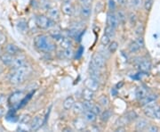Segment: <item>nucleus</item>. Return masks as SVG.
I'll list each match as a JSON object with an SVG mask.
<instances>
[{
  "mask_svg": "<svg viewBox=\"0 0 160 132\" xmlns=\"http://www.w3.org/2000/svg\"><path fill=\"white\" fill-rule=\"evenodd\" d=\"M30 71H31L30 67L26 63L19 68L12 69L8 76L10 83L12 85H19L22 83L23 81L26 80V78L29 76Z\"/></svg>",
  "mask_w": 160,
  "mask_h": 132,
  "instance_id": "1",
  "label": "nucleus"
},
{
  "mask_svg": "<svg viewBox=\"0 0 160 132\" xmlns=\"http://www.w3.org/2000/svg\"><path fill=\"white\" fill-rule=\"evenodd\" d=\"M34 46L38 51L43 53H51L56 48V45L46 35L37 36L34 39Z\"/></svg>",
  "mask_w": 160,
  "mask_h": 132,
  "instance_id": "2",
  "label": "nucleus"
},
{
  "mask_svg": "<svg viewBox=\"0 0 160 132\" xmlns=\"http://www.w3.org/2000/svg\"><path fill=\"white\" fill-rule=\"evenodd\" d=\"M145 108L143 110L144 114L147 117L151 118V119H160V105L154 102V103L148 104L146 106H144Z\"/></svg>",
  "mask_w": 160,
  "mask_h": 132,
  "instance_id": "3",
  "label": "nucleus"
},
{
  "mask_svg": "<svg viewBox=\"0 0 160 132\" xmlns=\"http://www.w3.org/2000/svg\"><path fill=\"white\" fill-rule=\"evenodd\" d=\"M54 21L51 20L50 18L44 14H40L36 17V25L41 29H50L53 26Z\"/></svg>",
  "mask_w": 160,
  "mask_h": 132,
  "instance_id": "4",
  "label": "nucleus"
},
{
  "mask_svg": "<svg viewBox=\"0 0 160 132\" xmlns=\"http://www.w3.org/2000/svg\"><path fill=\"white\" fill-rule=\"evenodd\" d=\"M91 63H92L94 66H96L97 68L102 70V69H103L104 67H105L106 59H105V57L103 56L101 53L97 52V53H95V54L92 55Z\"/></svg>",
  "mask_w": 160,
  "mask_h": 132,
  "instance_id": "5",
  "label": "nucleus"
},
{
  "mask_svg": "<svg viewBox=\"0 0 160 132\" xmlns=\"http://www.w3.org/2000/svg\"><path fill=\"white\" fill-rule=\"evenodd\" d=\"M23 98H24V93L22 91H15L9 97L8 102L11 105L13 106V105L18 104V103H21V102L23 100Z\"/></svg>",
  "mask_w": 160,
  "mask_h": 132,
  "instance_id": "6",
  "label": "nucleus"
},
{
  "mask_svg": "<svg viewBox=\"0 0 160 132\" xmlns=\"http://www.w3.org/2000/svg\"><path fill=\"white\" fill-rule=\"evenodd\" d=\"M144 46V40L142 37L139 36L137 39L134 41H132L130 46H129V51L131 53H135V52L139 51L141 48H142Z\"/></svg>",
  "mask_w": 160,
  "mask_h": 132,
  "instance_id": "7",
  "label": "nucleus"
},
{
  "mask_svg": "<svg viewBox=\"0 0 160 132\" xmlns=\"http://www.w3.org/2000/svg\"><path fill=\"white\" fill-rule=\"evenodd\" d=\"M85 86H86V88L90 89L92 91L96 92L98 91L99 87H100V85H99V81H97L96 80L92 79V78H87L86 81H85Z\"/></svg>",
  "mask_w": 160,
  "mask_h": 132,
  "instance_id": "8",
  "label": "nucleus"
},
{
  "mask_svg": "<svg viewBox=\"0 0 160 132\" xmlns=\"http://www.w3.org/2000/svg\"><path fill=\"white\" fill-rule=\"evenodd\" d=\"M62 12L65 15H68V16H71L73 15V13H75V7L73 6L72 3L70 2H64L62 5Z\"/></svg>",
  "mask_w": 160,
  "mask_h": 132,
  "instance_id": "9",
  "label": "nucleus"
},
{
  "mask_svg": "<svg viewBox=\"0 0 160 132\" xmlns=\"http://www.w3.org/2000/svg\"><path fill=\"white\" fill-rule=\"evenodd\" d=\"M25 63H26V57L23 55H17V56L13 57V60L10 64V67L12 70L16 69V68H19V67L24 65Z\"/></svg>",
  "mask_w": 160,
  "mask_h": 132,
  "instance_id": "10",
  "label": "nucleus"
},
{
  "mask_svg": "<svg viewBox=\"0 0 160 132\" xmlns=\"http://www.w3.org/2000/svg\"><path fill=\"white\" fill-rule=\"evenodd\" d=\"M107 24L113 27L115 29H117L119 25V21L118 19L117 14L114 13H109L107 14Z\"/></svg>",
  "mask_w": 160,
  "mask_h": 132,
  "instance_id": "11",
  "label": "nucleus"
},
{
  "mask_svg": "<svg viewBox=\"0 0 160 132\" xmlns=\"http://www.w3.org/2000/svg\"><path fill=\"white\" fill-rule=\"evenodd\" d=\"M158 98V97L156 94H148L145 98H143L142 99L140 100V104L142 106H146L148 104H150V103H154V102H157Z\"/></svg>",
  "mask_w": 160,
  "mask_h": 132,
  "instance_id": "12",
  "label": "nucleus"
},
{
  "mask_svg": "<svg viewBox=\"0 0 160 132\" xmlns=\"http://www.w3.org/2000/svg\"><path fill=\"white\" fill-rule=\"evenodd\" d=\"M88 71H89V74H90V77H91V78L96 80L97 81H100L101 75H102V73H101V69H99L96 66H94L92 63H90Z\"/></svg>",
  "mask_w": 160,
  "mask_h": 132,
  "instance_id": "13",
  "label": "nucleus"
},
{
  "mask_svg": "<svg viewBox=\"0 0 160 132\" xmlns=\"http://www.w3.org/2000/svg\"><path fill=\"white\" fill-rule=\"evenodd\" d=\"M42 124H43V119H42V117L36 116L29 122V129H30V130L36 131V130H38L39 129L40 127L42 126Z\"/></svg>",
  "mask_w": 160,
  "mask_h": 132,
  "instance_id": "14",
  "label": "nucleus"
},
{
  "mask_svg": "<svg viewBox=\"0 0 160 132\" xmlns=\"http://www.w3.org/2000/svg\"><path fill=\"white\" fill-rule=\"evenodd\" d=\"M73 125H74L75 129L77 130H79V131H82V130L86 129V127H87L86 121L84 118H77V119H75L74 121H73Z\"/></svg>",
  "mask_w": 160,
  "mask_h": 132,
  "instance_id": "15",
  "label": "nucleus"
},
{
  "mask_svg": "<svg viewBox=\"0 0 160 132\" xmlns=\"http://www.w3.org/2000/svg\"><path fill=\"white\" fill-rule=\"evenodd\" d=\"M5 50H6V53L7 54H9V55H11L12 56H14V55H18L19 53H20V48L18 47L15 44H7L5 47Z\"/></svg>",
  "mask_w": 160,
  "mask_h": 132,
  "instance_id": "16",
  "label": "nucleus"
},
{
  "mask_svg": "<svg viewBox=\"0 0 160 132\" xmlns=\"http://www.w3.org/2000/svg\"><path fill=\"white\" fill-rule=\"evenodd\" d=\"M47 16L52 21H58L60 19V10L56 7H51L47 10Z\"/></svg>",
  "mask_w": 160,
  "mask_h": 132,
  "instance_id": "17",
  "label": "nucleus"
},
{
  "mask_svg": "<svg viewBox=\"0 0 160 132\" xmlns=\"http://www.w3.org/2000/svg\"><path fill=\"white\" fill-rule=\"evenodd\" d=\"M59 55V57L61 59H70V58L73 57V50L70 48H66V49H63L62 51H60L58 53Z\"/></svg>",
  "mask_w": 160,
  "mask_h": 132,
  "instance_id": "18",
  "label": "nucleus"
},
{
  "mask_svg": "<svg viewBox=\"0 0 160 132\" xmlns=\"http://www.w3.org/2000/svg\"><path fill=\"white\" fill-rule=\"evenodd\" d=\"M80 14L84 19H88L92 14L91 6H80Z\"/></svg>",
  "mask_w": 160,
  "mask_h": 132,
  "instance_id": "19",
  "label": "nucleus"
},
{
  "mask_svg": "<svg viewBox=\"0 0 160 132\" xmlns=\"http://www.w3.org/2000/svg\"><path fill=\"white\" fill-rule=\"evenodd\" d=\"M58 43L62 49H66V48H70L72 46V42L70 40V39L69 38H65V37H62L60 40H58Z\"/></svg>",
  "mask_w": 160,
  "mask_h": 132,
  "instance_id": "20",
  "label": "nucleus"
},
{
  "mask_svg": "<svg viewBox=\"0 0 160 132\" xmlns=\"http://www.w3.org/2000/svg\"><path fill=\"white\" fill-rule=\"evenodd\" d=\"M84 119L86 120L87 122H94L97 119V115L94 113H92L91 110L88 111H84Z\"/></svg>",
  "mask_w": 160,
  "mask_h": 132,
  "instance_id": "21",
  "label": "nucleus"
},
{
  "mask_svg": "<svg viewBox=\"0 0 160 132\" xmlns=\"http://www.w3.org/2000/svg\"><path fill=\"white\" fill-rule=\"evenodd\" d=\"M138 68L143 72H148L151 69V63L148 60H143L138 64Z\"/></svg>",
  "mask_w": 160,
  "mask_h": 132,
  "instance_id": "22",
  "label": "nucleus"
},
{
  "mask_svg": "<svg viewBox=\"0 0 160 132\" xmlns=\"http://www.w3.org/2000/svg\"><path fill=\"white\" fill-rule=\"evenodd\" d=\"M75 102H76V101H75V99L73 97H68V98L63 101V108L65 110H67V111L72 109Z\"/></svg>",
  "mask_w": 160,
  "mask_h": 132,
  "instance_id": "23",
  "label": "nucleus"
},
{
  "mask_svg": "<svg viewBox=\"0 0 160 132\" xmlns=\"http://www.w3.org/2000/svg\"><path fill=\"white\" fill-rule=\"evenodd\" d=\"M13 57H14V56H12L11 55L7 54V53H5V54H3V55L0 56V60H1V62L4 63L5 65L10 66V64H11L12 62V60H13Z\"/></svg>",
  "mask_w": 160,
  "mask_h": 132,
  "instance_id": "24",
  "label": "nucleus"
},
{
  "mask_svg": "<svg viewBox=\"0 0 160 132\" xmlns=\"http://www.w3.org/2000/svg\"><path fill=\"white\" fill-rule=\"evenodd\" d=\"M148 94H149L148 90H147L145 87H139L137 89H136V91H135L136 98L139 99V100H141V99H142L143 98H145Z\"/></svg>",
  "mask_w": 160,
  "mask_h": 132,
  "instance_id": "25",
  "label": "nucleus"
},
{
  "mask_svg": "<svg viewBox=\"0 0 160 132\" xmlns=\"http://www.w3.org/2000/svg\"><path fill=\"white\" fill-rule=\"evenodd\" d=\"M149 126V122L146 121L145 119H140L139 121L136 122V129L139 131H142V130H145Z\"/></svg>",
  "mask_w": 160,
  "mask_h": 132,
  "instance_id": "26",
  "label": "nucleus"
},
{
  "mask_svg": "<svg viewBox=\"0 0 160 132\" xmlns=\"http://www.w3.org/2000/svg\"><path fill=\"white\" fill-rule=\"evenodd\" d=\"M94 93L95 92L92 91L90 89H88V88H85L84 90H83V93H82V96H83V98H84V100H89V101H92L93 98H94Z\"/></svg>",
  "mask_w": 160,
  "mask_h": 132,
  "instance_id": "27",
  "label": "nucleus"
},
{
  "mask_svg": "<svg viewBox=\"0 0 160 132\" xmlns=\"http://www.w3.org/2000/svg\"><path fill=\"white\" fill-rule=\"evenodd\" d=\"M72 110H73V113L75 114H81L84 113V106H83V103L81 102H75L74 105L72 107Z\"/></svg>",
  "mask_w": 160,
  "mask_h": 132,
  "instance_id": "28",
  "label": "nucleus"
},
{
  "mask_svg": "<svg viewBox=\"0 0 160 132\" xmlns=\"http://www.w3.org/2000/svg\"><path fill=\"white\" fill-rule=\"evenodd\" d=\"M109 98H108L107 96H105V95H102L100 98H98V103H99L101 106H102V107H107V106L109 105Z\"/></svg>",
  "mask_w": 160,
  "mask_h": 132,
  "instance_id": "29",
  "label": "nucleus"
},
{
  "mask_svg": "<svg viewBox=\"0 0 160 132\" xmlns=\"http://www.w3.org/2000/svg\"><path fill=\"white\" fill-rule=\"evenodd\" d=\"M125 118L126 119L127 122H131V121H135V120L137 119L138 115L134 111H131V112H129V113L126 114V115L125 116Z\"/></svg>",
  "mask_w": 160,
  "mask_h": 132,
  "instance_id": "30",
  "label": "nucleus"
},
{
  "mask_svg": "<svg viewBox=\"0 0 160 132\" xmlns=\"http://www.w3.org/2000/svg\"><path fill=\"white\" fill-rule=\"evenodd\" d=\"M115 33H116V29L109 26V25H107L106 28L104 29V34H106L107 36H109L110 39H112L115 36Z\"/></svg>",
  "mask_w": 160,
  "mask_h": 132,
  "instance_id": "31",
  "label": "nucleus"
},
{
  "mask_svg": "<svg viewBox=\"0 0 160 132\" xmlns=\"http://www.w3.org/2000/svg\"><path fill=\"white\" fill-rule=\"evenodd\" d=\"M17 29L22 32L24 33L28 30V23H26L25 21H20L17 24Z\"/></svg>",
  "mask_w": 160,
  "mask_h": 132,
  "instance_id": "32",
  "label": "nucleus"
},
{
  "mask_svg": "<svg viewBox=\"0 0 160 132\" xmlns=\"http://www.w3.org/2000/svg\"><path fill=\"white\" fill-rule=\"evenodd\" d=\"M128 20H129V23H130L132 26H134L136 24V23H137V15H136V13H133V12L129 13V14H128Z\"/></svg>",
  "mask_w": 160,
  "mask_h": 132,
  "instance_id": "33",
  "label": "nucleus"
},
{
  "mask_svg": "<svg viewBox=\"0 0 160 132\" xmlns=\"http://www.w3.org/2000/svg\"><path fill=\"white\" fill-rule=\"evenodd\" d=\"M117 16H118V21H119V23L124 24V23H126V14L125 13V12L123 11V10H119V11H118V13H117Z\"/></svg>",
  "mask_w": 160,
  "mask_h": 132,
  "instance_id": "34",
  "label": "nucleus"
},
{
  "mask_svg": "<svg viewBox=\"0 0 160 132\" xmlns=\"http://www.w3.org/2000/svg\"><path fill=\"white\" fill-rule=\"evenodd\" d=\"M100 115H101V120L102 121H109V118L111 117V112L109 110H105V111L102 112V114Z\"/></svg>",
  "mask_w": 160,
  "mask_h": 132,
  "instance_id": "35",
  "label": "nucleus"
},
{
  "mask_svg": "<svg viewBox=\"0 0 160 132\" xmlns=\"http://www.w3.org/2000/svg\"><path fill=\"white\" fill-rule=\"evenodd\" d=\"M108 46H109L108 49H109V53L110 54H114L115 52L118 50V43L117 41H112V42L109 43Z\"/></svg>",
  "mask_w": 160,
  "mask_h": 132,
  "instance_id": "36",
  "label": "nucleus"
},
{
  "mask_svg": "<svg viewBox=\"0 0 160 132\" xmlns=\"http://www.w3.org/2000/svg\"><path fill=\"white\" fill-rule=\"evenodd\" d=\"M50 36H51L53 40H60L62 37V32L59 29H53V30L50 31Z\"/></svg>",
  "mask_w": 160,
  "mask_h": 132,
  "instance_id": "37",
  "label": "nucleus"
},
{
  "mask_svg": "<svg viewBox=\"0 0 160 132\" xmlns=\"http://www.w3.org/2000/svg\"><path fill=\"white\" fill-rule=\"evenodd\" d=\"M31 121V118L29 114H22L19 118V121L22 124H28Z\"/></svg>",
  "mask_w": 160,
  "mask_h": 132,
  "instance_id": "38",
  "label": "nucleus"
},
{
  "mask_svg": "<svg viewBox=\"0 0 160 132\" xmlns=\"http://www.w3.org/2000/svg\"><path fill=\"white\" fill-rule=\"evenodd\" d=\"M91 111L92 113H94L96 115H100L102 112V106L98 103V104H93L92 107Z\"/></svg>",
  "mask_w": 160,
  "mask_h": 132,
  "instance_id": "39",
  "label": "nucleus"
},
{
  "mask_svg": "<svg viewBox=\"0 0 160 132\" xmlns=\"http://www.w3.org/2000/svg\"><path fill=\"white\" fill-rule=\"evenodd\" d=\"M111 42V39L109 38V36H107L106 34H104L102 37V39H101V44L102 45V46H108L109 43Z\"/></svg>",
  "mask_w": 160,
  "mask_h": 132,
  "instance_id": "40",
  "label": "nucleus"
},
{
  "mask_svg": "<svg viewBox=\"0 0 160 132\" xmlns=\"http://www.w3.org/2000/svg\"><path fill=\"white\" fill-rule=\"evenodd\" d=\"M143 6H144V8H145L146 11L151 10L152 6H153V0H145L143 2Z\"/></svg>",
  "mask_w": 160,
  "mask_h": 132,
  "instance_id": "41",
  "label": "nucleus"
},
{
  "mask_svg": "<svg viewBox=\"0 0 160 132\" xmlns=\"http://www.w3.org/2000/svg\"><path fill=\"white\" fill-rule=\"evenodd\" d=\"M41 7L44 9V10H48L49 8H51V2L49 0H42L41 2Z\"/></svg>",
  "mask_w": 160,
  "mask_h": 132,
  "instance_id": "42",
  "label": "nucleus"
},
{
  "mask_svg": "<svg viewBox=\"0 0 160 132\" xmlns=\"http://www.w3.org/2000/svg\"><path fill=\"white\" fill-rule=\"evenodd\" d=\"M130 3L132 7L138 8L143 5V0H130Z\"/></svg>",
  "mask_w": 160,
  "mask_h": 132,
  "instance_id": "43",
  "label": "nucleus"
},
{
  "mask_svg": "<svg viewBox=\"0 0 160 132\" xmlns=\"http://www.w3.org/2000/svg\"><path fill=\"white\" fill-rule=\"evenodd\" d=\"M82 103H83V106H84L85 111L91 110L92 107V105H93V103H92V101H89V100H85Z\"/></svg>",
  "mask_w": 160,
  "mask_h": 132,
  "instance_id": "44",
  "label": "nucleus"
},
{
  "mask_svg": "<svg viewBox=\"0 0 160 132\" xmlns=\"http://www.w3.org/2000/svg\"><path fill=\"white\" fill-rule=\"evenodd\" d=\"M144 32V26L143 25H138V27L135 29V33L138 35V36H141V35L143 34Z\"/></svg>",
  "mask_w": 160,
  "mask_h": 132,
  "instance_id": "45",
  "label": "nucleus"
},
{
  "mask_svg": "<svg viewBox=\"0 0 160 132\" xmlns=\"http://www.w3.org/2000/svg\"><path fill=\"white\" fill-rule=\"evenodd\" d=\"M146 129L149 132H158L159 130V129L157 126H155V125H149Z\"/></svg>",
  "mask_w": 160,
  "mask_h": 132,
  "instance_id": "46",
  "label": "nucleus"
},
{
  "mask_svg": "<svg viewBox=\"0 0 160 132\" xmlns=\"http://www.w3.org/2000/svg\"><path fill=\"white\" fill-rule=\"evenodd\" d=\"M80 5L82 6H91L92 0H78Z\"/></svg>",
  "mask_w": 160,
  "mask_h": 132,
  "instance_id": "47",
  "label": "nucleus"
},
{
  "mask_svg": "<svg viewBox=\"0 0 160 132\" xmlns=\"http://www.w3.org/2000/svg\"><path fill=\"white\" fill-rule=\"evenodd\" d=\"M6 35L4 34L2 31H0V46H1V45H3V44L6 42Z\"/></svg>",
  "mask_w": 160,
  "mask_h": 132,
  "instance_id": "48",
  "label": "nucleus"
},
{
  "mask_svg": "<svg viewBox=\"0 0 160 132\" xmlns=\"http://www.w3.org/2000/svg\"><path fill=\"white\" fill-rule=\"evenodd\" d=\"M117 2L122 6H126L128 5V0H117Z\"/></svg>",
  "mask_w": 160,
  "mask_h": 132,
  "instance_id": "49",
  "label": "nucleus"
},
{
  "mask_svg": "<svg viewBox=\"0 0 160 132\" xmlns=\"http://www.w3.org/2000/svg\"><path fill=\"white\" fill-rule=\"evenodd\" d=\"M6 115V108L3 106H0V118L4 117Z\"/></svg>",
  "mask_w": 160,
  "mask_h": 132,
  "instance_id": "50",
  "label": "nucleus"
},
{
  "mask_svg": "<svg viewBox=\"0 0 160 132\" xmlns=\"http://www.w3.org/2000/svg\"><path fill=\"white\" fill-rule=\"evenodd\" d=\"M109 8H110V9H112V10H113V9H115L116 5H115L114 0H109Z\"/></svg>",
  "mask_w": 160,
  "mask_h": 132,
  "instance_id": "51",
  "label": "nucleus"
},
{
  "mask_svg": "<svg viewBox=\"0 0 160 132\" xmlns=\"http://www.w3.org/2000/svg\"><path fill=\"white\" fill-rule=\"evenodd\" d=\"M4 101H5V96L3 94H0V104L4 103Z\"/></svg>",
  "mask_w": 160,
  "mask_h": 132,
  "instance_id": "52",
  "label": "nucleus"
},
{
  "mask_svg": "<svg viewBox=\"0 0 160 132\" xmlns=\"http://www.w3.org/2000/svg\"><path fill=\"white\" fill-rule=\"evenodd\" d=\"M125 130V128L124 127H119L116 129V131H124Z\"/></svg>",
  "mask_w": 160,
  "mask_h": 132,
  "instance_id": "53",
  "label": "nucleus"
},
{
  "mask_svg": "<svg viewBox=\"0 0 160 132\" xmlns=\"http://www.w3.org/2000/svg\"><path fill=\"white\" fill-rule=\"evenodd\" d=\"M63 2H71V0H62Z\"/></svg>",
  "mask_w": 160,
  "mask_h": 132,
  "instance_id": "54",
  "label": "nucleus"
}]
</instances>
